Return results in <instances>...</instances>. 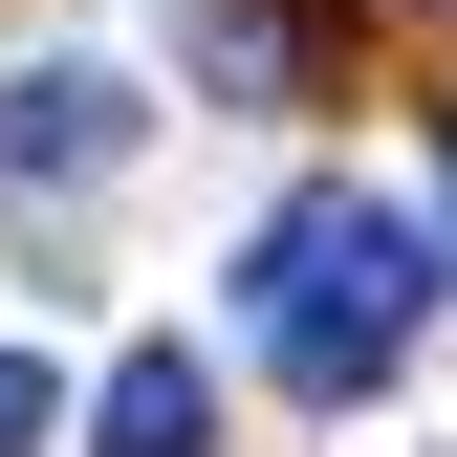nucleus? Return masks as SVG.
I'll return each mask as SVG.
<instances>
[{
    "label": "nucleus",
    "mask_w": 457,
    "mask_h": 457,
    "mask_svg": "<svg viewBox=\"0 0 457 457\" xmlns=\"http://www.w3.org/2000/svg\"><path fill=\"white\" fill-rule=\"evenodd\" d=\"M131 153H153V87L131 66H22L0 87V175L22 196H87V175H131Z\"/></svg>",
    "instance_id": "obj_2"
},
{
    "label": "nucleus",
    "mask_w": 457,
    "mask_h": 457,
    "mask_svg": "<svg viewBox=\"0 0 457 457\" xmlns=\"http://www.w3.org/2000/svg\"><path fill=\"white\" fill-rule=\"evenodd\" d=\"M196 436H218L196 349H131V370H109V414H87V457H196Z\"/></svg>",
    "instance_id": "obj_3"
},
{
    "label": "nucleus",
    "mask_w": 457,
    "mask_h": 457,
    "mask_svg": "<svg viewBox=\"0 0 457 457\" xmlns=\"http://www.w3.org/2000/svg\"><path fill=\"white\" fill-rule=\"evenodd\" d=\"M44 436H66V392H44L22 349H0V457H44Z\"/></svg>",
    "instance_id": "obj_4"
},
{
    "label": "nucleus",
    "mask_w": 457,
    "mask_h": 457,
    "mask_svg": "<svg viewBox=\"0 0 457 457\" xmlns=\"http://www.w3.org/2000/svg\"><path fill=\"white\" fill-rule=\"evenodd\" d=\"M436 327V218H392L370 175H305L240 240V349L305 392V414H349V392H392V349Z\"/></svg>",
    "instance_id": "obj_1"
},
{
    "label": "nucleus",
    "mask_w": 457,
    "mask_h": 457,
    "mask_svg": "<svg viewBox=\"0 0 457 457\" xmlns=\"http://www.w3.org/2000/svg\"><path fill=\"white\" fill-rule=\"evenodd\" d=\"M436 218H457V153H436Z\"/></svg>",
    "instance_id": "obj_5"
}]
</instances>
